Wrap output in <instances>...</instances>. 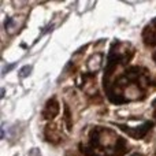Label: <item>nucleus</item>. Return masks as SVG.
<instances>
[{
  "mask_svg": "<svg viewBox=\"0 0 156 156\" xmlns=\"http://www.w3.org/2000/svg\"><path fill=\"white\" fill-rule=\"evenodd\" d=\"M154 60H155V63H156V52L154 54Z\"/></svg>",
  "mask_w": 156,
  "mask_h": 156,
  "instance_id": "nucleus-3",
  "label": "nucleus"
},
{
  "mask_svg": "<svg viewBox=\"0 0 156 156\" xmlns=\"http://www.w3.org/2000/svg\"><path fill=\"white\" fill-rule=\"evenodd\" d=\"M58 114H59V103H58V100L55 97H52V99H49L47 101L43 115L45 119H54Z\"/></svg>",
  "mask_w": 156,
  "mask_h": 156,
  "instance_id": "nucleus-1",
  "label": "nucleus"
},
{
  "mask_svg": "<svg viewBox=\"0 0 156 156\" xmlns=\"http://www.w3.org/2000/svg\"><path fill=\"white\" fill-rule=\"evenodd\" d=\"M30 71H32V67H30V66H25V67L19 71V76L21 77H27L30 74Z\"/></svg>",
  "mask_w": 156,
  "mask_h": 156,
  "instance_id": "nucleus-2",
  "label": "nucleus"
},
{
  "mask_svg": "<svg viewBox=\"0 0 156 156\" xmlns=\"http://www.w3.org/2000/svg\"><path fill=\"white\" fill-rule=\"evenodd\" d=\"M154 116H155V119H156V110H155V114H154Z\"/></svg>",
  "mask_w": 156,
  "mask_h": 156,
  "instance_id": "nucleus-4",
  "label": "nucleus"
}]
</instances>
